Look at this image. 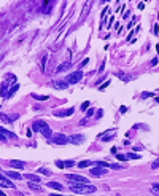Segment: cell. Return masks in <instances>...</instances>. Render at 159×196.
I'll return each instance as SVG.
<instances>
[{"instance_id": "cell-28", "label": "cell", "mask_w": 159, "mask_h": 196, "mask_svg": "<svg viewBox=\"0 0 159 196\" xmlns=\"http://www.w3.org/2000/svg\"><path fill=\"white\" fill-rule=\"evenodd\" d=\"M29 187H30L32 190H38V187H37V185H33V183H29Z\"/></svg>"}, {"instance_id": "cell-17", "label": "cell", "mask_w": 159, "mask_h": 196, "mask_svg": "<svg viewBox=\"0 0 159 196\" xmlns=\"http://www.w3.org/2000/svg\"><path fill=\"white\" fill-rule=\"evenodd\" d=\"M91 164H92V161H88V160H86V161H80L76 166L81 167V169H84V167H88V166H91Z\"/></svg>"}, {"instance_id": "cell-22", "label": "cell", "mask_w": 159, "mask_h": 196, "mask_svg": "<svg viewBox=\"0 0 159 196\" xmlns=\"http://www.w3.org/2000/svg\"><path fill=\"white\" fill-rule=\"evenodd\" d=\"M108 166H110L111 169H123V167H124L123 164H118V163H116V164H108Z\"/></svg>"}, {"instance_id": "cell-26", "label": "cell", "mask_w": 159, "mask_h": 196, "mask_svg": "<svg viewBox=\"0 0 159 196\" xmlns=\"http://www.w3.org/2000/svg\"><path fill=\"white\" fill-rule=\"evenodd\" d=\"M56 164H57V167H65V166H64V161H56Z\"/></svg>"}, {"instance_id": "cell-12", "label": "cell", "mask_w": 159, "mask_h": 196, "mask_svg": "<svg viewBox=\"0 0 159 196\" xmlns=\"http://www.w3.org/2000/svg\"><path fill=\"white\" fill-rule=\"evenodd\" d=\"M48 187H49V188H54V190H59V191H62V185L57 183V182H49Z\"/></svg>"}, {"instance_id": "cell-5", "label": "cell", "mask_w": 159, "mask_h": 196, "mask_svg": "<svg viewBox=\"0 0 159 196\" xmlns=\"http://www.w3.org/2000/svg\"><path fill=\"white\" fill-rule=\"evenodd\" d=\"M107 174V167H102V166H95L91 169V175L94 177H100V175H105Z\"/></svg>"}, {"instance_id": "cell-19", "label": "cell", "mask_w": 159, "mask_h": 196, "mask_svg": "<svg viewBox=\"0 0 159 196\" xmlns=\"http://www.w3.org/2000/svg\"><path fill=\"white\" fill-rule=\"evenodd\" d=\"M11 166H13V167H18V169H22V167H24V163H22V161H11Z\"/></svg>"}, {"instance_id": "cell-14", "label": "cell", "mask_w": 159, "mask_h": 196, "mask_svg": "<svg viewBox=\"0 0 159 196\" xmlns=\"http://www.w3.org/2000/svg\"><path fill=\"white\" fill-rule=\"evenodd\" d=\"M26 179H29L30 182H42V179H40L38 175H33V174H27V175H26Z\"/></svg>"}, {"instance_id": "cell-16", "label": "cell", "mask_w": 159, "mask_h": 196, "mask_svg": "<svg viewBox=\"0 0 159 196\" xmlns=\"http://www.w3.org/2000/svg\"><path fill=\"white\" fill-rule=\"evenodd\" d=\"M14 118H18V115H13V116H7V115H2V121H7V123H11Z\"/></svg>"}, {"instance_id": "cell-20", "label": "cell", "mask_w": 159, "mask_h": 196, "mask_svg": "<svg viewBox=\"0 0 159 196\" xmlns=\"http://www.w3.org/2000/svg\"><path fill=\"white\" fill-rule=\"evenodd\" d=\"M38 172H40V174H45V175H51V171H49V169H45V167H40Z\"/></svg>"}, {"instance_id": "cell-13", "label": "cell", "mask_w": 159, "mask_h": 196, "mask_svg": "<svg viewBox=\"0 0 159 196\" xmlns=\"http://www.w3.org/2000/svg\"><path fill=\"white\" fill-rule=\"evenodd\" d=\"M7 175H8V177H11V179H16V180H19V179H22V177H21V175H19L18 172H14V171H8V172H7Z\"/></svg>"}, {"instance_id": "cell-27", "label": "cell", "mask_w": 159, "mask_h": 196, "mask_svg": "<svg viewBox=\"0 0 159 196\" xmlns=\"http://www.w3.org/2000/svg\"><path fill=\"white\" fill-rule=\"evenodd\" d=\"M88 107H89V102H84V104H83V105H81V108H83V110H86V108H88Z\"/></svg>"}, {"instance_id": "cell-11", "label": "cell", "mask_w": 159, "mask_h": 196, "mask_svg": "<svg viewBox=\"0 0 159 196\" xmlns=\"http://www.w3.org/2000/svg\"><path fill=\"white\" fill-rule=\"evenodd\" d=\"M0 134L5 135V137H11V139H13V137H16L14 132H10V131H7V129H3V128H0Z\"/></svg>"}, {"instance_id": "cell-1", "label": "cell", "mask_w": 159, "mask_h": 196, "mask_svg": "<svg viewBox=\"0 0 159 196\" xmlns=\"http://www.w3.org/2000/svg\"><path fill=\"white\" fill-rule=\"evenodd\" d=\"M70 188H72V191L76 193V194H80V193H83V194H91V193L95 191V187H92V185H89V183H86V185H72Z\"/></svg>"}, {"instance_id": "cell-7", "label": "cell", "mask_w": 159, "mask_h": 196, "mask_svg": "<svg viewBox=\"0 0 159 196\" xmlns=\"http://www.w3.org/2000/svg\"><path fill=\"white\" fill-rule=\"evenodd\" d=\"M67 142H69V137L67 135H54V144L62 145V144H67Z\"/></svg>"}, {"instance_id": "cell-30", "label": "cell", "mask_w": 159, "mask_h": 196, "mask_svg": "<svg viewBox=\"0 0 159 196\" xmlns=\"http://www.w3.org/2000/svg\"><path fill=\"white\" fill-rule=\"evenodd\" d=\"M154 34H159V26L156 24V27H154Z\"/></svg>"}, {"instance_id": "cell-15", "label": "cell", "mask_w": 159, "mask_h": 196, "mask_svg": "<svg viewBox=\"0 0 159 196\" xmlns=\"http://www.w3.org/2000/svg\"><path fill=\"white\" fill-rule=\"evenodd\" d=\"M53 85H54V88H59V89H65V88L69 86L65 81H64V83H62V81H54Z\"/></svg>"}, {"instance_id": "cell-32", "label": "cell", "mask_w": 159, "mask_h": 196, "mask_svg": "<svg viewBox=\"0 0 159 196\" xmlns=\"http://www.w3.org/2000/svg\"><path fill=\"white\" fill-rule=\"evenodd\" d=\"M49 196H59V194H54V193H53V194H49Z\"/></svg>"}, {"instance_id": "cell-18", "label": "cell", "mask_w": 159, "mask_h": 196, "mask_svg": "<svg viewBox=\"0 0 159 196\" xmlns=\"http://www.w3.org/2000/svg\"><path fill=\"white\" fill-rule=\"evenodd\" d=\"M69 67H70V64H69V62H64L62 66H59V67L56 69V72H64V70H67Z\"/></svg>"}, {"instance_id": "cell-6", "label": "cell", "mask_w": 159, "mask_h": 196, "mask_svg": "<svg viewBox=\"0 0 159 196\" xmlns=\"http://www.w3.org/2000/svg\"><path fill=\"white\" fill-rule=\"evenodd\" d=\"M118 158L121 161H126V160H138L140 158V155L137 153H127V155H118Z\"/></svg>"}, {"instance_id": "cell-29", "label": "cell", "mask_w": 159, "mask_h": 196, "mask_svg": "<svg viewBox=\"0 0 159 196\" xmlns=\"http://www.w3.org/2000/svg\"><path fill=\"white\" fill-rule=\"evenodd\" d=\"M107 86H108V81H107V83H105V85H102V86H100V91H104V89H105V88H107Z\"/></svg>"}, {"instance_id": "cell-9", "label": "cell", "mask_w": 159, "mask_h": 196, "mask_svg": "<svg viewBox=\"0 0 159 196\" xmlns=\"http://www.w3.org/2000/svg\"><path fill=\"white\" fill-rule=\"evenodd\" d=\"M73 113V108H69V110H62V112H56V116H70Z\"/></svg>"}, {"instance_id": "cell-31", "label": "cell", "mask_w": 159, "mask_h": 196, "mask_svg": "<svg viewBox=\"0 0 159 196\" xmlns=\"http://www.w3.org/2000/svg\"><path fill=\"white\" fill-rule=\"evenodd\" d=\"M0 196H7V194H5V193H3V191H0Z\"/></svg>"}, {"instance_id": "cell-8", "label": "cell", "mask_w": 159, "mask_h": 196, "mask_svg": "<svg viewBox=\"0 0 159 196\" xmlns=\"http://www.w3.org/2000/svg\"><path fill=\"white\" fill-rule=\"evenodd\" d=\"M83 139H84L83 135H70V137H69V142L78 145V144H81V142H83Z\"/></svg>"}, {"instance_id": "cell-4", "label": "cell", "mask_w": 159, "mask_h": 196, "mask_svg": "<svg viewBox=\"0 0 159 196\" xmlns=\"http://www.w3.org/2000/svg\"><path fill=\"white\" fill-rule=\"evenodd\" d=\"M81 77H83V73L81 72H73V73H70L67 78H65V83L67 85H75V83H78L80 80H81Z\"/></svg>"}, {"instance_id": "cell-23", "label": "cell", "mask_w": 159, "mask_h": 196, "mask_svg": "<svg viewBox=\"0 0 159 196\" xmlns=\"http://www.w3.org/2000/svg\"><path fill=\"white\" fill-rule=\"evenodd\" d=\"M33 97H35V99H38V101H46V99H48V96H37V94H33Z\"/></svg>"}, {"instance_id": "cell-10", "label": "cell", "mask_w": 159, "mask_h": 196, "mask_svg": "<svg viewBox=\"0 0 159 196\" xmlns=\"http://www.w3.org/2000/svg\"><path fill=\"white\" fill-rule=\"evenodd\" d=\"M115 134V129H111V131H108L107 134H102L100 135V139H104V142H107V140H110L111 139V135Z\"/></svg>"}, {"instance_id": "cell-3", "label": "cell", "mask_w": 159, "mask_h": 196, "mask_svg": "<svg viewBox=\"0 0 159 196\" xmlns=\"http://www.w3.org/2000/svg\"><path fill=\"white\" fill-rule=\"evenodd\" d=\"M67 182H70L72 185H86L88 179L83 177V175H76V174H67Z\"/></svg>"}, {"instance_id": "cell-21", "label": "cell", "mask_w": 159, "mask_h": 196, "mask_svg": "<svg viewBox=\"0 0 159 196\" xmlns=\"http://www.w3.org/2000/svg\"><path fill=\"white\" fill-rule=\"evenodd\" d=\"M64 166H67V167H73V166H75V161H72V160L64 161Z\"/></svg>"}, {"instance_id": "cell-2", "label": "cell", "mask_w": 159, "mask_h": 196, "mask_svg": "<svg viewBox=\"0 0 159 196\" xmlns=\"http://www.w3.org/2000/svg\"><path fill=\"white\" fill-rule=\"evenodd\" d=\"M33 131H38V132H42L45 137H51V129H49V126L45 123V121H42V120H38V121H35L33 123Z\"/></svg>"}, {"instance_id": "cell-25", "label": "cell", "mask_w": 159, "mask_h": 196, "mask_svg": "<svg viewBox=\"0 0 159 196\" xmlns=\"http://www.w3.org/2000/svg\"><path fill=\"white\" fill-rule=\"evenodd\" d=\"M151 167H153V169H157V167H159V160H156V161L153 163V166H151Z\"/></svg>"}, {"instance_id": "cell-24", "label": "cell", "mask_w": 159, "mask_h": 196, "mask_svg": "<svg viewBox=\"0 0 159 196\" xmlns=\"http://www.w3.org/2000/svg\"><path fill=\"white\" fill-rule=\"evenodd\" d=\"M151 190H153V193H159V183H154L151 187Z\"/></svg>"}]
</instances>
